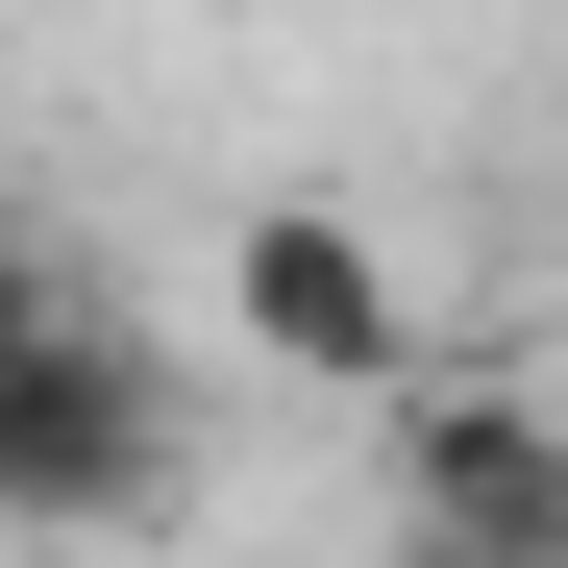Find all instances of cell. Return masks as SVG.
<instances>
[{
  "instance_id": "cell-1",
  "label": "cell",
  "mask_w": 568,
  "mask_h": 568,
  "mask_svg": "<svg viewBox=\"0 0 568 568\" xmlns=\"http://www.w3.org/2000/svg\"><path fill=\"white\" fill-rule=\"evenodd\" d=\"M173 495H199V371L100 297H50L0 346V544H149Z\"/></svg>"
},
{
  "instance_id": "cell-2",
  "label": "cell",
  "mask_w": 568,
  "mask_h": 568,
  "mask_svg": "<svg viewBox=\"0 0 568 568\" xmlns=\"http://www.w3.org/2000/svg\"><path fill=\"white\" fill-rule=\"evenodd\" d=\"M371 544L396 568H568V396L544 371H396L371 396Z\"/></svg>"
},
{
  "instance_id": "cell-3",
  "label": "cell",
  "mask_w": 568,
  "mask_h": 568,
  "mask_svg": "<svg viewBox=\"0 0 568 568\" xmlns=\"http://www.w3.org/2000/svg\"><path fill=\"white\" fill-rule=\"evenodd\" d=\"M223 346L272 371V396H396V371H420V297H396V247H371L346 199H247L223 223Z\"/></svg>"
},
{
  "instance_id": "cell-4",
  "label": "cell",
  "mask_w": 568,
  "mask_h": 568,
  "mask_svg": "<svg viewBox=\"0 0 568 568\" xmlns=\"http://www.w3.org/2000/svg\"><path fill=\"white\" fill-rule=\"evenodd\" d=\"M50 297H74V272H50V223H26V199H0V346H26Z\"/></svg>"
}]
</instances>
